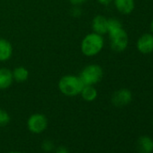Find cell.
<instances>
[{"label":"cell","instance_id":"cell-1","mask_svg":"<svg viewBox=\"0 0 153 153\" xmlns=\"http://www.w3.org/2000/svg\"><path fill=\"white\" fill-rule=\"evenodd\" d=\"M84 84L79 76H64L59 82V88L62 94L68 97H75L80 94Z\"/></svg>","mask_w":153,"mask_h":153},{"label":"cell","instance_id":"cell-2","mask_svg":"<svg viewBox=\"0 0 153 153\" xmlns=\"http://www.w3.org/2000/svg\"><path fill=\"white\" fill-rule=\"evenodd\" d=\"M104 46L103 37L96 33L88 34L81 44V51L86 56H94L99 53Z\"/></svg>","mask_w":153,"mask_h":153},{"label":"cell","instance_id":"cell-3","mask_svg":"<svg viewBox=\"0 0 153 153\" xmlns=\"http://www.w3.org/2000/svg\"><path fill=\"white\" fill-rule=\"evenodd\" d=\"M79 78L85 86H93L101 81L103 78V69L97 64L88 65L81 71Z\"/></svg>","mask_w":153,"mask_h":153},{"label":"cell","instance_id":"cell-4","mask_svg":"<svg viewBox=\"0 0 153 153\" xmlns=\"http://www.w3.org/2000/svg\"><path fill=\"white\" fill-rule=\"evenodd\" d=\"M109 36L111 40V47L113 51L116 52H122L127 48L129 39L123 28H121L115 32L110 33Z\"/></svg>","mask_w":153,"mask_h":153},{"label":"cell","instance_id":"cell-5","mask_svg":"<svg viewBox=\"0 0 153 153\" xmlns=\"http://www.w3.org/2000/svg\"><path fill=\"white\" fill-rule=\"evenodd\" d=\"M48 126L47 118L42 114H34L31 115L27 121V127L33 133H42Z\"/></svg>","mask_w":153,"mask_h":153},{"label":"cell","instance_id":"cell-6","mask_svg":"<svg viewBox=\"0 0 153 153\" xmlns=\"http://www.w3.org/2000/svg\"><path fill=\"white\" fill-rule=\"evenodd\" d=\"M132 99L131 92L126 88H122L116 92L112 97V103L118 107L125 106L131 103Z\"/></svg>","mask_w":153,"mask_h":153},{"label":"cell","instance_id":"cell-7","mask_svg":"<svg viewBox=\"0 0 153 153\" xmlns=\"http://www.w3.org/2000/svg\"><path fill=\"white\" fill-rule=\"evenodd\" d=\"M137 49L142 54H149L153 51V34L145 33L137 42Z\"/></svg>","mask_w":153,"mask_h":153},{"label":"cell","instance_id":"cell-8","mask_svg":"<svg viewBox=\"0 0 153 153\" xmlns=\"http://www.w3.org/2000/svg\"><path fill=\"white\" fill-rule=\"evenodd\" d=\"M92 28L96 33L100 35L107 33V19L102 16H97L92 22Z\"/></svg>","mask_w":153,"mask_h":153},{"label":"cell","instance_id":"cell-9","mask_svg":"<svg viewBox=\"0 0 153 153\" xmlns=\"http://www.w3.org/2000/svg\"><path fill=\"white\" fill-rule=\"evenodd\" d=\"M114 5L117 10L123 15L131 14L134 9V0H114Z\"/></svg>","mask_w":153,"mask_h":153},{"label":"cell","instance_id":"cell-10","mask_svg":"<svg viewBox=\"0 0 153 153\" xmlns=\"http://www.w3.org/2000/svg\"><path fill=\"white\" fill-rule=\"evenodd\" d=\"M13 72L7 68H0V89L8 88L13 82Z\"/></svg>","mask_w":153,"mask_h":153},{"label":"cell","instance_id":"cell-11","mask_svg":"<svg viewBox=\"0 0 153 153\" xmlns=\"http://www.w3.org/2000/svg\"><path fill=\"white\" fill-rule=\"evenodd\" d=\"M13 48L11 43L5 40L0 38V61H6L10 59L12 56Z\"/></svg>","mask_w":153,"mask_h":153},{"label":"cell","instance_id":"cell-12","mask_svg":"<svg viewBox=\"0 0 153 153\" xmlns=\"http://www.w3.org/2000/svg\"><path fill=\"white\" fill-rule=\"evenodd\" d=\"M138 149L140 153H151L153 151V140L149 136H142L138 140Z\"/></svg>","mask_w":153,"mask_h":153},{"label":"cell","instance_id":"cell-13","mask_svg":"<svg viewBox=\"0 0 153 153\" xmlns=\"http://www.w3.org/2000/svg\"><path fill=\"white\" fill-rule=\"evenodd\" d=\"M80 94L82 97L84 98V100L88 102L94 101L97 97V91L93 86H84Z\"/></svg>","mask_w":153,"mask_h":153},{"label":"cell","instance_id":"cell-14","mask_svg":"<svg viewBox=\"0 0 153 153\" xmlns=\"http://www.w3.org/2000/svg\"><path fill=\"white\" fill-rule=\"evenodd\" d=\"M13 78L17 82H25L29 78V72L25 68L18 67L13 72Z\"/></svg>","mask_w":153,"mask_h":153},{"label":"cell","instance_id":"cell-15","mask_svg":"<svg viewBox=\"0 0 153 153\" xmlns=\"http://www.w3.org/2000/svg\"><path fill=\"white\" fill-rule=\"evenodd\" d=\"M121 28H123V25L119 20L115 18H111L107 20V33H108L115 32Z\"/></svg>","mask_w":153,"mask_h":153},{"label":"cell","instance_id":"cell-16","mask_svg":"<svg viewBox=\"0 0 153 153\" xmlns=\"http://www.w3.org/2000/svg\"><path fill=\"white\" fill-rule=\"evenodd\" d=\"M10 122V115L8 113L0 108V127H4L7 125Z\"/></svg>","mask_w":153,"mask_h":153},{"label":"cell","instance_id":"cell-17","mask_svg":"<svg viewBox=\"0 0 153 153\" xmlns=\"http://www.w3.org/2000/svg\"><path fill=\"white\" fill-rule=\"evenodd\" d=\"M42 149H43L44 151L50 152V151L53 150V149H54V144H53V142H52L51 140H43V142H42Z\"/></svg>","mask_w":153,"mask_h":153},{"label":"cell","instance_id":"cell-18","mask_svg":"<svg viewBox=\"0 0 153 153\" xmlns=\"http://www.w3.org/2000/svg\"><path fill=\"white\" fill-rule=\"evenodd\" d=\"M55 153H69V151L65 146H59L55 149Z\"/></svg>","mask_w":153,"mask_h":153},{"label":"cell","instance_id":"cell-19","mask_svg":"<svg viewBox=\"0 0 153 153\" xmlns=\"http://www.w3.org/2000/svg\"><path fill=\"white\" fill-rule=\"evenodd\" d=\"M70 3L72 5H75V6H78V5H81L83 3H85L88 0H69Z\"/></svg>","mask_w":153,"mask_h":153},{"label":"cell","instance_id":"cell-20","mask_svg":"<svg viewBox=\"0 0 153 153\" xmlns=\"http://www.w3.org/2000/svg\"><path fill=\"white\" fill-rule=\"evenodd\" d=\"M72 15L74 16H79L81 15V10L79 7H75L72 9Z\"/></svg>","mask_w":153,"mask_h":153},{"label":"cell","instance_id":"cell-21","mask_svg":"<svg viewBox=\"0 0 153 153\" xmlns=\"http://www.w3.org/2000/svg\"><path fill=\"white\" fill-rule=\"evenodd\" d=\"M97 1L102 5H108L112 2V0H97Z\"/></svg>","mask_w":153,"mask_h":153},{"label":"cell","instance_id":"cell-22","mask_svg":"<svg viewBox=\"0 0 153 153\" xmlns=\"http://www.w3.org/2000/svg\"><path fill=\"white\" fill-rule=\"evenodd\" d=\"M150 28H151V31H152V33H153V20H152V22H151V25H150Z\"/></svg>","mask_w":153,"mask_h":153},{"label":"cell","instance_id":"cell-23","mask_svg":"<svg viewBox=\"0 0 153 153\" xmlns=\"http://www.w3.org/2000/svg\"><path fill=\"white\" fill-rule=\"evenodd\" d=\"M9 153H21V152H18V151H12V152H9Z\"/></svg>","mask_w":153,"mask_h":153}]
</instances>
